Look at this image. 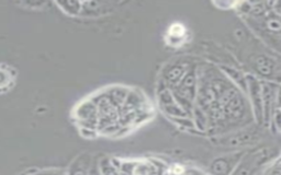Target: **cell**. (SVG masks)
Segmentation results:
<instances>
[{"mask_svg": "<svg viewBox=\"0 0 281 175\" xmlns=\"http://www.w3.org/2000/svg\"><path fill=\"white\" fill-rule=\"evenodd\" d=\"M188 66L185 64H175L170 66V67L165 71L164 74V80L169 84L170 86H177L181 79L183 78V76L186 75L188 70Z\"/></svg>", "mask_w": 281, "mask_h": 175, "instance_id": "obj_1", "label": "cell"}, {"mask_svg": "<svg viewBox=\"0 0 281 175\" xmlns=\"http://www.w3.org/2000/svg\"><path fill=\"white\" fill-rule=\"evenodd\" d=\"M129 90L124 89L122 87H112L109 90L106 91V98L109 101L110 104H115L117 102L123 103V101L127 98Z\"/></svg>", "mask_w": 281, "mask_h": 175, "instance_id": "obj_2", "label": "cell"}, {"mask_svg": "<svg viewBox=\"0 0 281 175\" xmlns=\"http://www.w3.org/2000/svg\"><path fill=\"white\" fill-rule=\"evenodd\" d=\"M256 68L261 75L269 77L274 71V63L270 58L266 56H261L256 59Z\"/></svg>", "mask_w": 281, "mask_h": 175, "instance_id": "obj_3", "label": "cell"}, {"mask_svg": "<svg viewBox=\"0 0 281 175\" xmlns=\"http://www.w3.org/2000/svg\"><path fill=\"white\" fill-rule=\"evenodd\" d=\"M223 73L226 75V78L232 79L236 81L239 86H246V78L243 76L240 71H237L236 69L230 68V67H223Z\"/></svg>", "mask_w": 281, "mask_h": 175, "instance_id": "obj_4", "label": "cell"}, {"mask_svg": "<svg viewBox=\"0 0 281 175\" xmlns=\"http://www.w3.org/2000/svg\"><path fill=\"white\" fill-rule=\"evenodd\" d=\"M59 4L63 5V7L65 8L64 10H66L67 12L70 13V14H77L79 11H80V8H82V3L77 2V1L62 2V3H59Z\"/></svg>", "mask_w": 281, "mask_h": 175, "instance_id": "obj_5", "label": "cell"}, {"mask_svg": "<svg viewBox=\"0 0 281 175\" xmlns=\"http://www.w3.org/2000/svg\"><path fill=\"white\" fill-rule=\"evenodd\" d=\"M267 27L273 32H279L280 30V22L279 19L276 18V19H269L267 21Z\"/></svg>", "mask_w": 281, "mask_h": 175, "instance_id": "obj_6", "label": "cell"}]
</instances>
